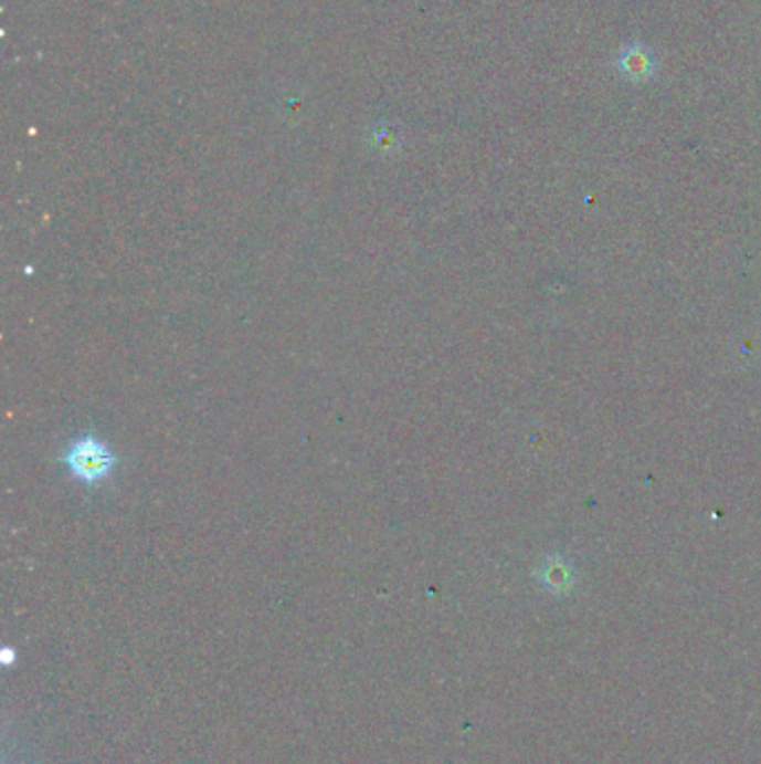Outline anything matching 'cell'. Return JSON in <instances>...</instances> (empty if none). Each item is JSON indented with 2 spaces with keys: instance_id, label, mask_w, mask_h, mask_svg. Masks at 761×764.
<instances>
[{
  "instance_id": "1",
  "label": "cell",
  "mask_w": 761,
  "mask_h": 764,
  "mask_svg": "<svg viewBox=\"0 0 761 764\" xmlns=\"http://www.w3.org/2000/svg\"><path fill=\"white\" fill-rule=\"evenodd\" d=\"M63 463L76 479L92 485L103 481L105 477H110L117 461L115 454L101 441H96L94 436H83V439L72 443V448L63 457Z\"/></svg>"
},
{
  "instance_id": "2",
  "label": "cell",
  "mask_w": 761,
  "mask_h": 764,
  "mask_svg": "<svg viewBox=\"0 0 761 764\" xmlns=\"http://www.w3.org/2000/svg\"><path fill=\"white\" fill-rule=\"evenodd\" d=\"M647 59L645 56H641L638 54V59H634V54H627L625 59H623V70L625 72H630V74H634V79L641 74V72H645L647 74Z\"/></svg>"
}]
</instances>
